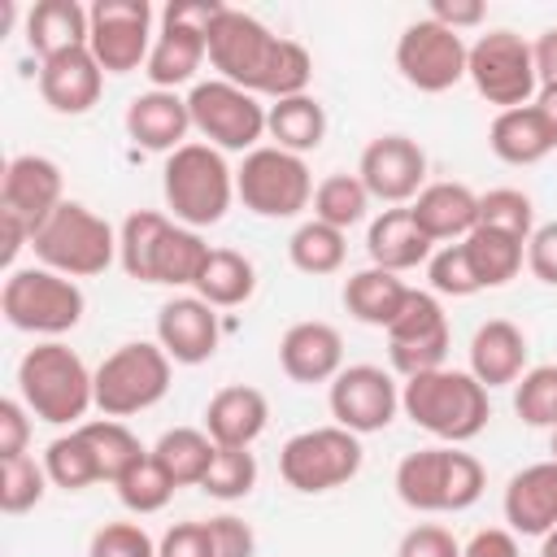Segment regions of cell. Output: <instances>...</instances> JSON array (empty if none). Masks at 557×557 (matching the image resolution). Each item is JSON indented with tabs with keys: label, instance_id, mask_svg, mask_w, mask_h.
Returning a JSON list of instances; mask_svg holds the SVG:
<instances>
[{
	"label": "cell",
	"instance_id": "obj_1",
	"mask_svg": "<svg viewBox=\"0 0 557 557\" xmlns=\"http://www.w3.org/2000/svg\"><path fill=\"white\" fill-rule=\"evenodd\" d=\"M209 65L218 70V78L270 100L305 96L313 78V57L305 44L274 35L261 17L231 4L209 35Z\"/></svg>",
	"mask_w": 557,
	"mask_h": 557
},
{
	"label": "cell",
	"instance_id": "obj_2",
	"mask_svg": "<svg viewBox=\"0 0 557 557\" xmlns=\"http://www.w3.org/2000/svg\"><path fill=\"white\" fill-rule=\"evenodd\" d=\"M17 400L48 426H74L96 405V370L70 344L44 339L17 361Z\"/></svg>",
	"mask_w": 557,
	"mask_h": 557
},
{
	"label": "cell",
	"instance_id": "obj_3",
	"mask_svg": "<svg viewBox=\"0 0 557 557\" xmlns=\"http://www.w3.org/2000/svg\"><path fill=\"white\" fill-rule=\"evenodd\" d=\"M400 409L409 413L413 426H422L426 435H435L444 444L474 440L492 418L487 387L470 370H448V366L405 379Z\"/></svg>",
	"mask_w": 557,
	"mask_h": 557
},
{
	"label": "cell",
	"instance_id": "obj_4",
	"mask_svg": "<svg viewBox=\"0 0 557 557\" xmlns=\"http://www.w3.org/2000/svg\"><path fill=\"white\" fill-rule=\"evenodd\" d=\"M487 487V474L474 453L457 444H431L405 453L396 466V496L418 513H461Z\"/></svg>",
	"mask_w": 557,
	"mask_h": 557
},
{
	"label": "cell",
	"instance_id": "obj_5",
	"mask_svg": "<svg viewBox=\"0 0 557 557\" xmlns=\"http://www.w3.org/2000/svg\"><path fill=\"white\" fill-rule=\"evenodd\" d=\"M161 191H165V209L178 226H213L226 218L231 200H235V170L226 165V157L213 144H183L178 152L165 157L161 170Z\"/></svg>",
	"mask_w": 557,
	"mask_h": 557
},
{
	"label": "cell",
	"instance_id": "obj_6",
	"mask_svg": "<svg viewBox=\"0 0 557 557\" xmlns=\"http://www.w3.org/2000/svg\"><path fill=\"white\" fill-rule=\"evenodd\" d=\"M30 248L39 257V265H48L65 278H91L117 261V231L87 205L65 200L30 235Z\"/></svg>",
	"mask_w": 557,
	"mask_h": 557
},
{
	"label": "cell",
	"instance_id": "obj_7",
	"mask_svg": "<svg viewBox=\"0 0 557 557\" xmlns=\"http://www.w3.org/2000/svg\"><path fill=\"white\" fill-rule=\"evenodd\" d=\"M87 296L74 278L48 270V265H26V270H9L4 287H0V313L13 331H30V335H65L83 322Z\"/></svg>",
	"mask_w": 557,
	"mask_h": 557
},
{
	"label": "cell",
	"instance_id": "obj_8",
	"mask_svg": "<svg viewBox=\"0 0 557 557\" xmlns=\"http://www.w3.org/2000/svg\"><path fill=\"white\" fill-rule=\"evenodd\" d=\"M170 374H174V361L165 357L161 344H148V339L122 344L96 366V409L104 418L144 413L170 392Z\"/></svg>",
	"mask_w": 557,
	"mask_h": 557
},
{
	"label": "cell",
	"instance_id": "obj_9",
	"mask_svg": "<svg viewBox=\"0 0 557 557\" xmlns=\"http://www.w3.org/2000/svg\"><path fill=\"white\" fill-rule=\"evenodd\" d=\"M361 461H366L361 435H352L344 426H309V431H296L278 448V474H283V483L296 487V492H305V496L344 487L348 479H357Z\"/></svg>",
	"mask_w": 557,
	"mask_h": 557
},
{
	"label": "cell",
	"instance_id": "obj_10",
	"mask_svg": "<svg viewBox=\"0 0 557 557\" xmlns=\"http://www.w3.org/2000/svg\"><path fill=\"white\" fill-rule=\"evenodd\" d=\"M235 196L257 218H296L300 209L313 205V174H309L305 157L261 144V148L244 152V161L235 170Z\"/></svg>",
	"mask_w": 557,
	"mask_h": 557
},
{
	"label": "cell",
	"instance_id": "obj_11",
	"mask_svg": "<svg viewBox=\"0 0 557 557\" xmlns=\"http://www.w3.org/2000/svg\"><path fill=\"white\" fill-rule=\"evenodd\" d=\"M466 78L474 83V91L496 104V109H522L535 100L540 78H535V57L531 44L518 30H487L470 44L466 57Z\"/></svg>",
	"mask_w": 557,
	"mask_h": 557
},
{
	"label": "cell",
	"instance_id": "obj_12",
	"mask_svg": "<svg viewBox=\"0 0 557 557\" xmlns=\"http://www.w3.org/2000/svg\"><path fill=\"white\" fill-rule=\"evenodd\" d=\"M187 113H191V131H200L205 144H213L218 152L261 148L257 139L265 135V104L226 78L196 83L187 91Z\"/></svg>",
	"mask_w": 557,
	"mask_h": 557
},
{
	"label": "cell",
	"instance_id": "obj_13",
	"mask_svg": "<svg viewBox=\"0 0 557 557\" xmlns=\"http://www.w3.org/2000/svg\"><path fill=\"white\" fill-rule=\"evenodd\" d=\"M466 39L448 26H440L435 17H418L400 30L396 39V70L409 87L418 91H448L466 78Z\"/></svg>",
	"mask_w": 557,
	"mask_h": 557
},
{
	"label": "cell",
	"instance_id": "obj_14",
	"mask_svg": "<svg viewBox=\"0 0 557 557\" xmlns=\"http://www.w3.org/2000/svg\"><path fill=\"white\" fill-rule=\"evenodd\" d=\"M87 48L104 74H131L152 52V4L148 0H96L87 9Z\"/></svg>",
	"mask_w": 557,
	"mask_h": 557
},
{
	"label": "cell",
	"instance_id": "obj_15",
	"mask_svg": "<svg viewBox=\"0 0 557 557\" xmlns=\"http://www.w3.org/2000/svg\"><path fill=\"white\" fill-rule=\"evenodd\" d=\"M448 344H453V331H448V318L440 309V300L431 292H409L400 318L387 326V357L392 366L413 379V374H426V370H440L444 357H448Z\"/></svg>",
	"mask_w": 557,
	"mask_h": 557
},
{
	"label": "cell",
	"instance_id": "obj_16",
	"mask_svg": "<svg viewBox=\"0 0 557 557\" xmlns=\"http://www.w3.org/2000/svg\"><path fill=\"white\" fill-rule=\"evenodd\" d=\"M326 405H331L335 426H344V431H352V435H374V431H383V426L396 418V409H400V387H396V379H392L383 366L361 361V366H344V370L331 379Z\"/></svg>",
	"mask_w": 557,
	"mask_h": 557
},
{
	"label": "cell",
	"instance_id": "obj_17",
	"mask_svg": "<svg viewBox=\"0 0 557 557\" xmlns=\"http://www.w3.org/2000/svg\"><path fill=\"white\" fill-rule=\"evenodd\" d=\"M357 178L366 183L370 200L413 205V196L426 187V152L409 135H379L361 148Z\"/></svg>",
	"mask_w": 557,
	"mask_h": 557
},
{
	"label": "cell",
	"instance_id": "obj_18",
	"mask_svg": "<svg viewBox=\"0 0 557 557\" xmlns=\"http://www.w3.org/2000/svg\"><path fill=\"white\" fill-rule=\"evenodd\" d=\"M222 326L213 305H205L200 296H174L157 309V344L165 348V357L174 366H200L218 352Z\"/></svg>",
	"mask_w": 557,
	"mask_h": 557
},
{
	"label": "cell",
	"instance_id": "obj_19",
	"mask_svg": "<svg viewBox=\"0 0 557 557\" xmlns=\"http://www.w3.org/2000/svg\"><path fill=\"white\" fill-rule=\"evenodd\" d=\"M65 205L61 196V165L52 157H39V152H22L4 165V178H0V209L17 213L22 222H30V231L44 226V218Z\"/></svg>",
	"mask_w": 557,
	"mask_h": 557
},
{
	"label": "cell",
	"instance_id": "obj_20",
	"mask_svg": "<svg viewBox=\"0 0 557 557\" xmlns=\"http://www.w3.org/2000/svg\"><path fill=\"white\" fill-rule=\"evenodd\" d=\"M278 366L292 383H331L344 370V335L331 322H292L278 339Z\"/></svg>",
	"mask_w": 557,
	"mask_h": 557
},
{
	"label": "cell",
	"instance_id": "obj_21",
	"mask_svg": "<svg viewBox=\"0 0 557 557\" xmlns=\"http://www.w3.org/2000/svg\"><path fill=\"white\" fill-rule=\"evenodd\" d=\"M100 87H104V70L96 65L91 48H70L39 61V96L52 113H65V117L87 113L100 100Z\"/></svg>",
	"mask_w": 557,
	"mask_h": 557
},
{
	"label": "cell",
	"instance_id": "obj_22",
	"mask_svg": "<svg viewBox=\"0 0 557 557\" xmlns=\"http://www.w3.org/2000/svg\"><path fill=\"white\" fill-rule=\"evenodd\" d=\"M505 522L513 535H548L557 527V461H535L522 466L509 483H505Z\"/></svg>",
	"mask_w": 557,
	"mask_h": 557
},
{
	"label": "cell",
	"instance_id": "obj_23",
	"mask_svg": "<svg viewBox=\"0 0 557 557\" xmlns=\"http://www.w3.org/2000/svg\"><path fill=\"white\" fill-rule=\"evenodd\" d=\"M191 131V113H187V96L178 91H144L126 104V135L148 148V152H178L187 144Z\"/></svg>",
	"mask_w": 557,
	"mask_h": 557
},
{
	"label": "cell",
	"instance_id": "obj_24",
	"mask_svg": "<svg viewBox=\"0 0 557 557\" xmlns=\"http://www.w3.org/2000/svg\"><path fill=\"white\" fill-rule=\"evenodd\" d=\"M265 422H270V400L248 383H231L213 392L205 405V431L218 448H252Z\"/></svg>",
	"mask_w": 557,
	"mask_h": 557
},
{
	"label": "cell",
	"instance_id": "obj_25",
	"mask_svg": "<svg viewBox=\"0 0 557 557\" xmlns=\"http://www.w3.org/2000/svg\"><path fill=\"white\" fill-rule=\"evenodd\" d=\"M409 213L431 244H461L479 226V196L466 183H426Z\"/></svg>",
	"mask_w": 557,
	"mask_h": 557
},
{
	"label": "cell",
	"instance_id": "obj_26",
	"mask_svg": "<svg viewBox=\"0 0 557 557\" xmlns=\"http://www.w3.org/2000/svg\"><path fill=\"white\" fill-rule=\"evenodd\" d=\"M470 374L492 392L527 374V335L509 318H487L470 335Z\"/></svg>",
	"mask_w": 557,
	"mask_h": 557
},
{
	"label": "cell",
	"instance_id": "obj_27",
	"mask_svg": "<svg viewBox=\"0 0 557 557\" xmlns=\"http://www.w3.org/2000/svg\"><path fill=\"white\" fill-rule=\"evenodd\" d=\"M431 239L422 235V226L413 222L409 205H392L383 209L370 231H366V252H370V265L379 270H392V274H405L422 261H431Z\"/></svg>",
	"mask_w": 557,
	"mask_h": 557
},
{
	"label": "cell",
	"instance_id": "obj_28",
	"mask_svg": "<svg viewBox=\"0 0 557 557\" xmlns=\"http://www.w3.org/2000/svg\"><path fill=\"white\" fill-rule=\"evenodd\" d=\"M205 57H209V35L205 30H191V26H178V22H161L144 74H148V83L157 91H174V87L196 78Z\"/></svg>",
	"mask_w": 557,
	"mask_h": 557
},
{
	"label": "cell",
	"instance_id": "obj_29",
	"mask_svg": "<svg viewBox=\"0 0 557 557\" xmlns=\"http://www.w3.org/2000/svg\"><path fill=\"white\" fill-rule=\"evenodd\" d=\"M409 292H413V287H409L400 274L379 270V265H366V270H357V274L344 278V309H348L361 326L387 331V326L400 318Z\"/></svg>",
	"mask_w": 557,
	"mask_h": 557
},
{
	"label": "cell",
	"instance_id": "obj_30",
	"mask_svg": "<svg viewBox=\"0 0 557 557\" xmlns=\"http://www.w3.org/2000/svg\"><path fill=\"white\" fill-rule=\"evenodd\" d=\"M87 35H91V17L78 0H39L26 13V44L39 61L70 48H87Z\"/></svg>",
	"mask_w": 557,
	"mask_h": 557
},
{
	"label": "cell",
	"instance_id": "obj_31",
	"mask_svg": "<svg viewBox=\"0 0 557 557\" xmlns=\"http://www.w3.org/2000/svg\"><path fill=\"white\" fill-rule=\"evenodd\" d=\"M487 144L505 165H535L553 152V139L544 131V117L535 113V104L522 109H500L487 126Z\"/></svg>",
	"mask_w": 557,
	"mask_h": 557
},
{
	"label": "cell",
	"instance_id": "obj_32",
	"mask_svg": "<svg viewBox=\"0 0 557 557\" xmlns=\"http://www.w3.org/2000/svg\"><path fill=\"white\" fill-rule=\"evenodd\" d=\"M265 135L274 139V148L283 152H313L322 139H326V109L318 104V96H287V100H274L265 109Z\"/></svg>",
	"mask_w": 557,
	"mask_h": 557
},
{
	"label": "cell",
	"instance_id": "obj_33",
	"mask_svg": "<svg viewBox=\"0 0 557 557\" xmlns=\"http://www.w3.org/2000/svg\"><path fill=\"white\" fill-rule=\"evenodd\" d=\"M252 292H257V270H252V261H248L244 252H235V248H209L205 270H200V278H196V296H200L205 305H213V309H235V305H244Z\"/></svg>",
	"mask_w": 557,
	"mask_h": 557
},
{
	"label": "cell",
	"instance_id": "obj_34",
	"mask_svg": "<svg viewBox=\"0 0 557 557\" xmlns=\"http://www.w3.org/2000/svg\"><path fill=\"white\" fill-rule=\"evenodd\" d=\"M152 457L174 479V487H200L205 474H209V466H213V457H218V444L209 440V431L174 426V431H165L152 444Z\"/></svg>",
	"mask_w": 557,
	"mask_h": 557
},
{
	"label": "cell",
	"instance_id": "obj_35",
	"mask_svg": "<svg viewBox=\"0 0 557 557\" xmlns=\"http://www.w3.org/2000/svg\"><path fill=\"white\" fill-rule=\"evenodd\" d=\"M461 244H466V257L483 287H505L509 278H518V270L527 261V239L496 231V226H474Z\"/></svg>",
	"mask_w": 557,
	"mask_h": 557
},
{
	"label": "cell",
	"instance_id": "obj_36",
	"mask_svg": "<svg viewBox=\"0 0 557 557\" xmlns=\"http://www.w3.org/2000/svg\"><path fill=\"white\" fill-rule=\"evenodd\" d=\"M170 226H174V218H165L157 209L126 213V222L117 226V261H122V270L131 278L152 283V257H157V244L165 239Z\"/></svg>",
	"mask_w": 557,
	"mask_h": 557
},
{
	"label": "cell",
	"instance_id": "obj_37",
	"mask_svg": "<svg viewBox=\"0 0 557 557\" xmlns=\"http://www.w3.org/2000/svg\"><path fill=\"white\" fill-rule=\"evenodd\" d=\"M205 257H209V244L200 239V231L174 222L165 231V239L157 244L152 283H161V287H196V278L205 270Z\"/></svg>",
	"mask_w": 557,
	"mask_h": 557
},
{
	"label": "cell",
	"instance_id": "obj_38",
	"mask_svg": "<svg viewBox=\"0 0 557 557\" xmlns=\"http://www.w3.org/2000/svg\"><path fill=\"white\" fill-rule=\"evenodd\" d=\"M287 257H292V265H296L300 274L322 278V274H335V270L344 265V257H348V239H344V231H335V226L309 218V222H300V226L292 231V239H287Z\"/></svg>",
	"mask_w": 557,
	"mask_h": 557
},
{
	"label": "cell",
	"instance_id": "obj_39",
	"mask_svg": "<svg viewBox=\"0 0 557 557\" xmlns=\"http://www.w3.org/2000/svg\"><path fill=\"white\" fill-rule=\"evenodd\" d=\"M78 431L87 435V444H91V453H96V461H100V479H104V483H117V479L148 453L122 418H96V422H83Z\"/></svg>",
	"mask_w": 557,
	"mask_h": 557
},
{
	"label": "cell",
	"instance_id": "obj_40",
	"mask_svg": "<svg viewBox=\"0 0 557 557\" xmlns=\"http://www.w3.org/2000/svg\"><path fill=\"white\" fill-rule=\"evenodd\" d=\"M44 470H48V483H57L65 492H83V487L100 483V461H96V453L78 426L70 435H57L44 448Z\"/></svg>",
	"mask_w": 557,
	"mask_h": 557
},
{
	"label": "cell",
	"instance_id": "obj_41",
	"mask_svg": "<svg viewBox=\"0 0 557 557\" xmlns=\"http://www.w3.org/2000/svg\"><path fill=\"white\" fill-rule=\"evenodd\" d=\"M370 209V191L357 174H326L318 187H313V218L335 226V231H348L366 218Z\"/></svg>",
	"mask_w": 557,
	"mask_h": 557
},
{
	"label": "cell",
	"instance_id": "obj_42",
	"mask_svg": "<svg viewBox=\"0 0 557 557\" xmlns=\"http://www.w3.org/2000/svg\"><path fill=\"white\" fill-rule=\"evenodd\" d=\"M113 487H117V500H122L131 513H157V509H165L170 496L178 492L174 479H170V474L161 470V461L152 457V448H148Z\"/></svg>",
	"mask_w": 557,
	"mask_h": 557
},
{
	"label": "cell",
	"instance_id": "obj_43",
	"mask_svg": "<svg viewBox=\"0 0 557 557\" xmlns=\"http://www.w3.org/2000/svg\"><path fill=\"white\" fill-rule=\"evenodd\" d=\"M48 492V470L44 461H35L30 453L26 457H9L0 461V509L4 513H26L44 500Z\"/></svg>",
	"mask_w": 557,
	"mask_h": 557
},
{
	"label": "cell",
	"instance_id": "obj_44",
	"mask_svg": "<svg viewBox=\"0 0 557 557\" xmlns=\"http://www.w3.org/2000/svg\"><path fill=\"white\" fill-rule=\"evenodd\" d=\"M513 413L527 426H557V366H535L513 383Z\"/></svg>",
	"mask_w": 557,
	"mask_h": 557
},
{
	"label": "cell",
	"instance_id": "obj_45",
	"mask_svg": "<svg viewBox=\"0 0 557 557\" xmlns=\"http://www.w3.org/2000/svg\"><path fill=\"white\" fill-rule=\"evenodd\" d=\"M479 226H496V231H509L518 239H531V231H535V205L518 187H492V191L479 196Z\"/></svg>",
	"mask_w": 557,
	"mask_h": 557
},
{
	"label": "cell",
	"instance_id": "obj_46",
	"mask_svg": "<svg viewBox=\"0 0 557 557\" xmlns=\"http://www.w3.org/2000/svg\"><path fill=\"white\" fill-rule=\"evenodd\" d=\"M257 487V457L248 448H218L200 492H209L213 500H244Z\"/></svg>",
	"mask_w": 557,
	"mask_h": 557
},
{
	"label": "cell",
	"instance_id": "obj_47",
	"mask_svg": "<svg viewBox=\"0 0 557 557\" xmlns=\"http://www.w3.org/2000/svg\"><path fill=\"white\" fill-rule=\"evenodd\" d=\"M426 278H431V287L440 296H474V292H483V283H479V274H474V265L466 257V244L435 248L431 261H426Z\"/></svg>",
	"mask_w": 557,
	"mask_h": 557
},
{
	"label": "cell",
	"instance_id": "obj_48",
	"mask_svg": "<svg viewBox=\"0 0 557 557\" xmlns=\"http://www.w3.org/2000/svg\"><path fill=\"white\" fill-rule=\"evenodd\" d=\"M87 557H157V544L139 522H104L91 531Z\"/></svg>",
	"mask_w": 557,
	"mask_h": 557
},
{
	"label": "cell",
	"instance_id": "obj_49",
	"mask_svg": "<svg viewBox=\"0 0 557 557\" xmlns=\"http://www.w3.org/2000/svg\"><path fill=\"white\" fill-rule=\"evenodd\" d=\"M205 531H209V553H213V557H252V553H257L252 527H248L244 518H235V513L209 518Z\"/></svg>",
	"mask_w": 557,
	"mask_h": 557
},
{
	"label": "cell",
	"instance_id": "obj_50",
	"mask_svg": "<svg viewBox=\"0 0 557 557\" xmlns=\"http://www.w3.org/2000/svg\"><path fill=\"white\" fill-rule=\"evenodd\" d=\"M396 557H461V544L453 540L448 527L440 522H418L400 535L396 544Z\"/></svg>",
	"mask_w": 557,
	"mask_h": 557
},
{
	"label": "cell",
	"instance_id": "obj_51",
	"mask_svg": "<svg viewBox=\"0 0 557 557\" xmlns=\"http://www.w3.org/2000/svg\"><path fill=\"white\" fill-rule=\"evenodd\" d=\"M26 440H30V409L13 396L0 400V461L9 457H26Z\"/></svg>",
	"mask_w": 557,
	"mask_h": 557
},
{
	"label": "cell",
	"instance_id": "obj_52",
	"mask_svg": "<svg viewBox=\"0 0 557 557\" xmlns=\"http://www.w3.org/2000/svg\"><path fill=\"white\" fill-rule=\"evenodd\" d=\"M527 270L540 283L557 287V222H544V226L531 231V239H527Z\"/></svg>",
	"mask_w": 557,
	"mask_h": 557
},
{
	"label": "cell",
	"instance_id": "obj_53",
	"mask_svg": "<svg viewBox=\"0 0 557 557\" xmlns=\"http://www.w3.org/2000/svg\"><path fill=\"white\" fill-rule=\"evenodd\" d=\"M157 557H213V553H209V531H205V522H174V527L161 535Z\"/></svg>",
	"mask_w": 557,
	"mask_h": 557
},
{
	"label": "cell",
	"instance_id": "obj_54",
	"mask_svg": "<svg viewBox=\"0 0 557 557\" xmlns=\"http://www.w3.org/2000/svg\"><path fill=\"white\" fill-rule=\"evenodd\" d=\"M461 557H522V548L509 527H483L461 544Z\"/></svg>",
	"mask_w": 557,
	"mask_h": 557
},
{
	"label": "cell",
	"instance_id": "obj_55",
	"mask_svg": "<svg viewBox=\"0 0 557 557\" xmlns=\"http://www.w3.org/2000/svg\"><path fill=\"white\" fill-rule=\"evenodd\" d=\"M483 0H431V13L426 17H435L440 26H448V30H466V26H479L483 22Z\"/></svg>",
	"mask_w": 557,
	"mask_h": 557
},
{
	"label": "cell",
	"instance_id": "obj_56",
	"mask_svg": "<svg viewBox=\"0 0 557 557\" xmlns=\"http://www.w3.org/2000/svg\"><path fill=\"white\" fill-rule=\"evenodd\" d=\"M531 57H535V78H540V87H553V83H557V26H548V30L531 44Z\"/></svg>",
	"mask_w": 557,
	"mask_h": 557
},
{
	"label": "cell",
	"instance_id": "obj_57",
	"mask_svg": "<svg viewBox=\"0 0 557 557\" xmlns=\"http://www.w3.org/2000/svg\"><path fill=\"white\" fill-rule=\"evenodd\" d=\"M0 226H4V252H0V261L13 270V261H17V252L30 244V222H22L17 213H9V209H0Z\"/></svg>",
	"mask_w": 557,
	"mask_h": 557
},
{
	"label": "cell",
	"instance_id": "obj_58",
	"mask_svg": "<svg viewBox=\"0 0 557 557\" xmlns=\"http://www.w3.org/2000/svg\"><path fill=\"white\" fill-rule=\"evenodd\" d=\"M531 104H535V113L544 117V131H548V139H553V148H557V83H553V87H540Z\"/></svg>",
	"mask_w": 557,
	"mask_h": 557
},
{
	"label": "cell",
	"instance_id": "obj_59",
	"mask_svg": "<svg viewBox=\"0 0 557 557\" xmlns=\"http://www.w3.org/2000/svg\"><path fill=\"white\" fill-rule=\"evenodd\" d=\"M540 557H557V527L544 535V544H540Z\"/></svg>",
	"mask_w": 557,
	"mask_h": 557
},
{
	"label": "cell",
	"instance_id": "obj_60",
	"mask_svg": "<svg viewBox=\"0 0 557 557\" xmlns=\"http://www.w3.org/2000/svg\"><path fill=\"white\" fill-rule=\"evenodd\" d=\"M553 461H557V426H553Z\"/></svg>",
	"mask_w": 557,
	"mask_h": 557
}]
</instances>
